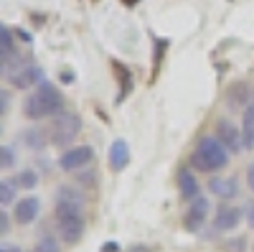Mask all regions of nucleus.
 <instances>
[{
  "instance_id": "obj_1",
  "label": "nucleus",
  "mask_w": 254,
  "mask_h": 252,
  "mask_svg": "<svg viewBox=\"0 0 254 252\" xmlns=\"http://www.w3.org/2000/svg\"><path fill=\"white\" fill-rule=\"evenodd\" d=\"M59 112H64V97L56 89L54 82H41L23 99V115L33 122L46 120V117H56Z\"/></svg>"
},
{
  "instance_id": "obj_2",
  "label": "nucleus",
  "mask_w": 254,
  "mask_h": 252,
  "mask_svg": "<svg viewBox=\"0 0 254 252\" xmlns=\"http://www.w3.org/2000/svg\"><path fill=\"white\" fill-rule=\"evenodd\" d=\"M229 158H231V151L216 138V135H203L193 151H190V166L196 171H203V173H216L221 168L229 166Z\"/></svg>"
},
{
  "instance_id": "obj_3",
  "label": "nucleus",
  "mask_w": 254,
  "mask_h": 252,
  "mask_svg": "<svg viewBox=\"0 0 254 252\" xmlns=\"http://www.w3.org/2000/svg\"><path fill=\"white\" fill-rule=\"evenodd\" d=\"M81 133V120L79 115L74 112H59L51 122V128H49V140L54 145H59V148H64V145H69L79 138Z\"/></svg>"
},
{
  "instance_id": "obj_4",
  "label": "nucleus",
  "mask_w": 254,
  "mask_h": 252,
  "mask_svg": "<svg viewBox=\"0 0 254 252\" xmlns=\"http://www.w3.org/2000/svg\"><path fill=\"white\" fill-rule=\"evenodd\" d=\"M94 161V148L87 143L81 145H71V148H66L61 153L59 158V168L64 173H76V171H84V168H89Z\"/></svg>"
},
{
  "instance_id": "obj_5",
  "label": "nucleus",
  "mask_w": 254,
  "mask_h": 252,
  "mask_svg": "<svg viewBox=\"0 0 254 252\" xmlns=\"http://www.w3.org/2000/svg\"><path fill=\"white\" fill-rule=\"evenodd\" d=\"M5 77H8L13 89H31V87H38L41 82H46L44 69H41L38 64H33V61H28V59L20 67H15L13 72H8Z\"/></svg>"
},
{
  "instance_id": "obj_6",
  "label": "nucleus",
  "mask_w": 254,
  "mask_h": 252,
  "mask_svg": "<svg viewBox=\"0 0 254 252\" xmlns=\"http://www.w3.org/2000/svg\"><path fill=\"white\" fill-rule=\"evenodd\" d=\"M211 214V201L206 196H198L188 204L186 209V214H183V227H186V232H198V229L206 224Z\"/></svg>"
},
{
  "instance_id": "obj_7",
  "label": "nucleus",
  "mask_w": 254,
  "mask_h": 252,
  "mask_svg": "<svg viewBox=\"0 0 254 252\" xmlns=\"http://www.w3.org/2000/svg\"><path fill=\"white\" fill-rule=\"evenodd\" d=\"M56 232L61 237V242L66 245H76L84 232H87V222H84L81 214H74V217H56Z\"/></svg>"
},
{
  "instance_id": "obj_8",
  "label": "nucleus",
  "mask_w": 254,
  "mask_h": 252,
  "mask_svg": "<svg viewBox=\"0 0 254 252\" xmlns=\"http://www.w3.org/2000/svg\"><path fill=\"white\" fill-rule=\"evenodd\" d=\"M244 219V209L234 204H221L214 214V229L216 232H234Z\"/></svg>"
},
{
  "instance_id": "obj_9",
  "label": "nucleus",
  "mask_w": 254,
  "mask_h": 252,
  "mask_svg": "<svg viewBox=\"0 0 254 252\" xmlns=\"http://www.w3.org/2000/svg\"><path fill=\"white\" fill-rule=\"evenodd\" d=\"M216 138L231 151V156L242 153V148H244L242 128H237V125L231 122V120H226V117H219V120H216Z\"/></svg>"
},
{
  "instance_id": "obj_10",
  "label": "nucleus",
  "mask_w": 254,
  "mask_h": 252,
  "mask_svg": "<svg viewBox=\"0 0 254 252\" xmlns=\"http://www.w3.org/2000/svg\"><path fill=\"white\" fill-rule=\"evenodd\" d=\"M178 194L183 201H193L201 196V183L193 173V166H181L178 171Z\"/></svg>"
},
{
  "instance_id": "obj_11",
  "label": "nucleus",
  "mask_w": 254,
  "mask_h": 252,
  "mask_svg": "<svg viewBox=\"0 0 254 252\" xmlns=\"http://www.w3.org/2000/svg\"><path fill=\"white\" fill-rule=\"evenodd\" d=\"M38 212H41V201H38L36 196L18 199V201L13 204V219H15L20 227L33 224V222H36V217H38Z\"/></svg>"
},
{
  "instance_id": "obj_12",
  "label": "nucleus",
  "mask_w": 254,
  "mask_h": 252,
  "mask_svg": "<svg viewBox=\"0 0 254 252\" xmlns=\"http://www.w3.org/2000/svg\"><path fill=\"white\" fill-rule=\"evenodd\" d=\"M226 102L231 110H244L247 104L252 102V87L249 82H234L231 87L226 89Z\"/></svg>"
},
{
  "instance_id": "obj_13",
  "label": "nucleus",
  "mask_w": 254,
  "mask_h": 252,
  "mask_svg": "<svg viewBox=\"0 0 254 252\" xmlns=\"http://www.w3.org/2000/svg\"><path fill=\"white\" fill-rule=\"evenodd\" d=\"M208 191L219 196L221 201H231L237 194H239V178L229 176V178H211L208 181Z\"/></svg>"
},
{
  "instance_id": "obj_14",
  "label": "nucleus",
  "mask_w": 254,
  "mask_h": 252,
  "mask_svg": "<svg viewBox=\"0 0 254 252\" xmlns=\"http://www.w3.org/2000/svg\"><path fill=\"white\" fill-rule=\"evenodd\" d=\"M127 163H130V145L125 140H115L110 148V168L115 173H120L127 168Z\"/></svg>"
},
{
  "instance_id": "obj_15",
  "label": "nucleus",
  "mask_w": 254,
  "mask_h": 252,
  "mask_svg": "<svg viewBox=\"0 0 254 252\" xmlns=\"http://www.w3.org/2000/svg\"><path fill=\"white\" fill-rule=\"evenodd\" d=\"M242 140H244V151L254 148V99L242 110Z\"/></svg>"
},
{
  "instance_id": "obj_16",
  "label": "nucleus",
  "mask_w": 254,
  "mask_h": 252,
  "mask_svg": "<svg viewBox=\"0 0 254 252\" xmlns=\"http://www.w3.org/2000/svg\"><path fill=\"white\" fill-rule=\"evenodd\" d=\"M20 140L26 143V148H31V151H41L46 145V133L41 130V128H26L23 133H20Z\"/></svg>"
},
{
  "instance_id": "obj_17",
  "label": "nucleus",
  "mask_w": 254,
  "mask_h": 252,
  "mask_svg": "<svg viewBox=\"0 0 254 252\" xmlns=\"http://www.w3.org/2000/svg\"><path fill=\"white\" fill-rule=\"evenodd\" d=\"M15 56V31L10 26H3V67H8Z\"/></svg>"
},
{
  "instance_id": "obj_18",
  "label": "nucleus",
  "mask_w": 254,
  "mask_h": 252,
  "mask_svg": "<svg viewBox=\"0 0 254 252\" xmlns=\"http://www.w3.org/2000/svg\"><path fill=\"white\" fill-rule=\"evenodd\" d=\"M13 181H15V186H20V188H36V186L41 183V178H38V173L33 171V168H20Z\"/></svg>"
},
{
  "instance_id": "obj_19",
  "label": "nucleus",
  "mask_w": 254,
  "mask_h": 252,
  "mask_svg": "<svg viewBox=\"0 0 254 252\" xmlns=\"http://www.w3.org/2000/svg\"><path fill=\"white\" fill-rule=\"evenodd\" d=\"M15 181H10V178H3L0 181V206L3 209H8V206H13L15 204Z\"/></svg>"
},
{
  "instance_id": "obj_20",
  "label": "nucleus",
  "mask_w": 254,
  "mask_h": 252,
  "mask_svg": "<svg viewBox=\"0 0 254 252\" xmlns=\"http://www.w3.org/2000/svg\"><path fill=\"white\" fill-rule=\"evenodd\" d=\"M33 252H61V245H59V240H54V237H41V240L36 242Z\"/></svg>"
},
{
  "instance_id": "obj_21",
  "label": "nucleus",
  "mask_w": 254,
  "mask_h": 252,
  "mask_svg": "<svg viewBox=\"0 0 254 252\" xmlns=\"http://www.w3.org/2000/svg\"><path fill=\"white\" fill-rule=\"evenodd\" d=\"M15 163H18V158H15V148H13L10 143H5V145H3V161H0V166H3L5 171H10Z\"/></svg>"
},
{
  "instance_id": "obj_22",
  "label": "nucleus",
  "mask_w": 254,
  "mask_h": 252,
  "mask_svg": "<svg viewBox=\"0 0 254 252\" xmlns=\"http://www.w3.org/2000/svg\"><path fill=\"white\" fill-rule=\"evenodd\" d=\"M10 232V214H8V209H3V212H0V235H8Z\"/></svg>"
},
{
  "instance_id": "obj_23",
  "label": "nucleus",
  "mask_w": 254,
  "mask_h": 252,
  "mask_svg": "<svg viewBox=\"0 0 254 252\" xmlns=\"http://www.w3.org/2000/svg\"><path fill=\"white\" fill-rule=\"evenodd\" d=\"M244 219H247V224L254 229V201H247V204H244Z\"/></svg>"
},
{
  "instance_id": "obj_24",
  "label": "nucleus",
  "mask_w": 254,
  "mask_h": 252,
  "mask_svg": "<svg viewBox=\"0 0 254 252\" xmlns=\"http://www.w3.org/2000/svg\"><path fill=\"white\" fill-rule=\"evenodd\" d=\"M0 102H3V104H0V112H8V107H10V92L8 89H3V92H0Z\"/></svg>"
},
{
  "instance_id": "obj_25",
  "label": "nucleus",
  "mask_w": 254,
  "mask_h": 252,
  "mask_svg": "<svg viewBox=\"0 0 254 252\" xmlns=\"http://www.w3.org/2000/svg\"><path fill=\"white\" fill-rule=\"evenodd\" d=\"M247 186H249V191L254 194V163H249V168H247Z\"/></svg>"
},
{
  "instance_id": "obj_26",
  "label": "nucleus",
  "mask_w": 254,
  "mask_h": 252,
  "mask_svg": "<svg viewBox=\"0 0 254 252\" xmlns=\"http://www.w3.org/2000/svg\"><path fill=\"white\" fill-rule=\"evenodd\" d=\"M229 245H231V247H229V250H231V252H242V250H244V247H242V245H247V242H244V240H231V242H229Z\"/></svg>"
},
{
  "instance_id": "obj_27",
  "label": "nucleus",
  "mask_w": 254,
  "mask_h": 252,
  "mask_svg": "<svg viewBox=\"0 0 254 252\" xmlns=\"http://www.w3.org/2000/svg\"><path fill=\"white\" fill-rule=\"evenodd\" d=\"M0 252H23L18 245H10V242H5V245H0Z\"/></svg>"
},
{
  "instance_id": "obj_28",
  "label": "nucleus",
  "mask_w": 254,
  "mask_h": 252,
  "mask_svg": "<svg viewBox=\"0 0 254 252\" xmlns=\"http://www.w3.org/2000/svg\"><path fill=\"white\" fill-rule=\"evenodd\" d=\"M15 38L20 41V44H31V36L26 31H15Z\"/></svg>"
},
{
  "instance_id": "obj_29",
  "label": "nucleus",
  "mask_w": 254,
  "mask_h": 252,
  "mask_svg": "<svg viewBox=\"0 0 254 252\" xmlns=\"http://www.w3.org/2000/svg\"><path fill=\"white\" fill-rule=\"evenodd\" d=\"M102 252H120V247H117V242H107L102 247Z\"/></svg>"
}]
</instances>
